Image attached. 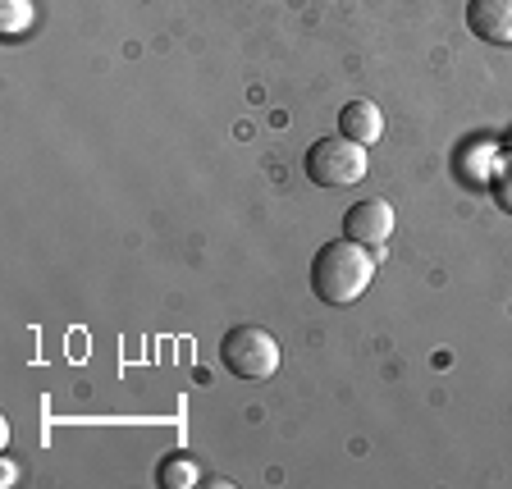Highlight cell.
<instances>
[{
    "label": "cell",
    "mask_w": 512,
    "mask_h": 489,
    "mask_svg": "<svg viewBox=\"0 0 512 489\" xmlns=\"http://www.w3.org/2000/svg\"><path fill=\"white\" fill-rule=\"evenodd\" d=\"M375 279V256L371 247L352 243V238H334L311 256V293L325 307H348L371 288Z\"/></svg>",
    "instance_id": "cell-1"
},
{
    "label": "cell",
    "mask_w": 512,
    "mask_h": 489,
    "mask_svg": "<svg viewBox=\"0 0 512 489\" xmlns=\"http://www.w3.org/2000/svg\"><path fill=\"white\" fill-rule=\"evenodd\" d=\"M302 170L316 188H352V183H362L366 170H371V156H366L362 142L352 138H320L307 147V160H302Z\"/></svg>",
    "instance_id": "cell-2"
},
{
    "label": "cell",
    "mask_w": 512,
    "mask_h": 489,
    "mask_svg": "<svg viewBox=\"0 0 512 489\" xmlns=\"http://www.w3.org/2000/svg\"><path fill=\"white\" fill-rule=\"evenodd\" d=\"M220 366L238 380H270L279 371V343L261 325H234L220 339Z\"/></svg>",
    "instance_id": "cell-3"
},
{
    "label": "cell",
    "mask_w": 512,
    "mask_h": 489,
    "mask_svg": "<svg viewBox=\"0 0 512 489\" xmlns=\"http://www.w3.org/2000/svg\"><path fill=\"white\" fill-rule=\"evenodd\" d=\"M389 234H394V206L384 197H366V202L348 206V215H343V238H352V243L384 247Z\"/></svg>",
    "instance_id": "cell-4"
},
{
    "label": "cell",
    "mask_w": 512,
    "mask_h": 489,
    "mask_svg": "<svg viewBox=\"0 0 512 489\" xmlns=\"http://www.w3.org/2000/svg\"><path fill=\"white\" fill-rule=\"evenodd\" d=\"M467 28L490 46H512V0H467Z\"/></svg>",
    "instance_id": "cell-5"
},
{
    "label": "cell",
    "mask_w": 512,
    "mask_h": 489,
    "mask_svg": "<svg viewBox=\"0 0 512 489\" xmlns=\"http://www.w3.org/2000/svg\"><path fill=\"white\" fill-rule=\"evenodd\" d=\"M339 133L352 142H362V147H375L384 133V115L375 101H348V106L339 110Z\"/></svg>",
    "instance_id": "cell-6"
},
{
    "label": "cell",
    "mask_w": 512,
    "mask_h": 489,
    "mask_svg": "<svg viewBox=\"0 0 512 489\" xmlns=\"http://www.w3.org/2000/svg\"><path fill=\"white\" fill-rule=\"evenodd\" d=\"M37 19V5L32 0H0V32L5 37H23Z\"/></svg>",
    "instance_id": "cell-7"
},
{
    "label": "cell",
    "mask_w": 512,
    "mask_h": 489,
    "mask_svg": "<svg viewBox=\"0 0 512 489\" xmlns=\"http://www.w3.org/2000/svg\"><path fill=\"white\" fill-rule=\"evenodd\" d=\"M197 462L192 458H183V453H174V458H165L160 462V485L165 489H188V485H197Z\"/></svg>",
    "instance_id": "cell-8"
},
{
    "label": "cell",
    "mask_w": 512,
    "mask_h": 489,
    "mask_svg": "<svg viewBox=\"0 0 512 489\" xmlns=\"http://www.w3.org/2000/svg\"><path fill=\"white\" fill-rule=\"evenodd\" d=\"M490 188H494V202H499L503 211H512V165H508V170H499V174H494V183H490Z\"/></svg>",
    "instance_id": "cell-9"
}]
</instances>
